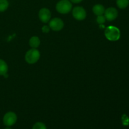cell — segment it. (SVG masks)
<instances>
[{
    "label": "cell",
    "instance_id": "cell-1",
    "mask_svg": "<svg viewBox=\"0 0 129 129\" xmlns=\"http://www.w3.org/2000/svg\"><path fill=\"white\" fill-rule=\"evenodd\" d=\"M105 35L110 41H117L120 37V31L116 26H109L105 29Z\"/></svg>",
    "mask_w": 129,
    "mask_h": 129
},
{
    "label": "cell",
    "instance_id": "cell-2",
    "mask_svg": "<svg viewBox=\"0 0 129 129\" xmlns=\"http://www.w3.org/2000/svg\"><path fill=\"white\" fill-rule=\"evenodd\" d=\"M40 52L36 49H30L25 54V60L28 64H33L36 63L40 59Z\"/></svg>",
    "mask_w": 129,
    "mask_h": 129
},
{
    "label": "cell",
    "instance_id": "cell-3",
    "mask_svg": "<svg viewBox=\"0 0 129 129\" xmlns=\"http://www.w3.org/2000/svg\"><path fill=\"white\" fill-rule=\"evenodd\" d=\"M72 9V4L69 0H61L56 5V10L61 14L68 13Z\"/></svg>",
    "mask_w": 129,
    "mask_h": 129
},
{
    "label": "cell",
    "instance_id": "cell-4",
    "mask_svg": "<svg viewBox=\"0 0 129 129\" xmlns=\"http://www.w3.org/2000/svg\"><path fill=\"white\" fill-rule=\"evenodd\" d=\"M17 120L16 115L14 112H10L6 113L3 117V123L7 127L12 126Z\"/></svg>",
    "mask_w": 129,
    "mask_h": 129
},
{
    "label": "cell",
    "instance_id": "cell-5",
    "mask_svg": "<svg viewBox=\"0 0 129 129\" xmlns=\"http://www.w3.org/2000/svg\"><path fill=\"white\" fill-rule=\"evenodd\" d=\"M73 15L75 19L77 20H83L85 19L86 16V13L85 10L83 7L81 6H77L75 7L73 10Z\"/></svg>",
    "mask_w": 129,
    "mask_h": 129
},
{
    "label": "cell",
    "instance_id": "cell-6",
    "mask_svg": "<svg viewBox=\"0 0 129 129\" xmlns=\"http://www.w3.org/2000/svg\"><path fill=\"white\" fill-rule=\"evenodd\" d=\"M49 26L54 31H60L64 27V23L60 18H55L50 20L49 22Z\"/></svg>",
    "mask_w": 129,
    "mask_h": 129
},
{
    "label": "cell",
    "instance_id": "cell-7",
    "mask_svg": "<svg viewBox=\"0 0 129 129\" xmlns=\"http://www.w3.org/2000/svg\"><path fill=\"white\" fill-rule=\"evenodd\" d=\"M104 13L105 18L109 21H113L118 16V11L115 8H108L105 11Z\"/></svg>",
    "mask_w": 129,
    "mask_h": 129
},
{
    "label": "cell",
    "instance_id": "cell-8",
    "mask_svg": "<svg viewBox=\"0 0 129 129\" xmlns=\"http://www.w3.org/2000/svg\"><path fill=\"white\" fill-rule=\"evenodd\" d=\"M39 16L40 20L43 23H47L48 21H49L51 17V13L49 9L44 8H42L39 11Z\"/></svg>",
    "mask_w": 129,
    "mask_h": 129
},
{
    "label": "cell",
    "instance_id": "cell-9",
    "mask_svg": "<svg viewBox=\"0 0 129 129\" xmlns=\"http://www.w3.org/2000/svg\"><path fill=\"white\" fill-rule=\"evenodd\" d=\"M105 11V8L103 5H96L93 6V11L96 15L99 16V15H103L104 14Z\"/></svg>",
    "mask_w": 129,
    "mask_h": 129
},
{
    "label": "cell",
    "instance_id": "cell-10",
    "mask_svg": "<svg viewBox=\"0 0 129 129\" xmlns=\"http://www.w3.org/2000/svg\"><path fill=\"white\" fill-rule=\"evenodd\" d=\"M40 39L37 37H32L29 40V44L34 49H36L40 45Z\"/></svg>",
    "mask_w": 129,
    "mask_h": 129
},
{
    "label": "cell",
    "instance_id": "cell-11",
    "mask_svg": "<svg viewBox=\"0 0 129 129\" xmlns=\"http://www.w3.org/2000/svg\"><path fill=\"white\" fill-rule=\"evenodd\" d=\"M8 69V65L2 59H0V75L5 76L7 73Z\"/></svg>",
    "mask_w": 129,
    "mask_h": 129
},
{
    "label": "cell",
    "instance_id": "cell-12",
    "mask_svg": "<svg viewBox=\"0 0 129 129\" xmlns=\"http://www.w3.org/2000/svg\"><path fill=\"white\" fill-rule=\"evenodd\" d=\"M117 5L120 9H125L128 6L129 0H117Z\"/></svg>",
    "mask_w": 129,
    "mask_h": 129
},
{
    "label": "cell",
    "instance_id": "cell-13",
    "mask_svg": "<svg viewBox=\"0 0 129 129\" xmlns=\"http://www.w3.org/2000/svg\"><path fill=\"white\" fill-rule=\"evenodd\" d=\"M8 6L9 3L7 0H0V12H3L7 10Z\"/></svg>",
    "mask_w": 129,
    "mask_h": 129
},
{
    "label": "cell",
    "instance_id": "cell-14",
    "mask_svg": "<svg viewBox=\"0 0 129 129\" xmlns=\"http://www.w3.org/2000/svg\"><path fill=\"white\" fill-rule=\"evenodd\" d=\"M32 129H47L46 126L42 122H37L33 126Z\"/></svg>",
    "mask_w": 129,
    "mask_h": 129
},
{
    "label": "cell",
    "instance_id": "cell-15",
    "mask_svg": "<svg viewBox=\"0 0 129 129\" xmlns=\"http://www.w3.org/2000/svg\"><path fill=\"white\" fill-rule=\"evenodd\" d=\"M105 17L104 16H103V15H99V16H98V17H97L96 18L97 23L99 24L104 23L105 22Z\"/></svg>",
    "mask_w": 129,
    "mask_h": 129
},
{
    "label": "cell",
    "instance_id": "cell-16",
    "mask_svg": "<svg viewBox=\"0 0 129 129\" xmlns=\"http://www.w3.org/2000/svg\"><path fill=\"white\" fill-rule=\"evenodd\" d=\"M42 31L44 33H48L49 31V28L47 26H44L42 27Z\"/></svg>",
    "mask_w": 129,
    "mask_h": 129
},
{
    "label": "cell",
    "instance_id": "cell-17",
    "mask_svg": "<svg viewBox=\"0 0 129 129\" xmlns=\"http://www.w3.org/2000/svg\"><path fill=\"white\" fill-rule=\"evenodd\" d=\"M71 1L73 3H79L81 2L83 0H71Z\"/></svg>",
    "mask_w": 129,
    "mask_h": 129
},
{
    "label": "cell",
    "instance_id": "cell-18",
    "mask_svg": "<svg viewBox=\"0 0 129 129\" xmlns=\"http://www.w3.org/2000/svg\"><path fill=\"white\" fill-rule=\"evenodd\" d=\"M5 129H11V128H5Z\"/></svg>",
    "mask_w": 129,
    "mask_h": 129
}]
</instances>
